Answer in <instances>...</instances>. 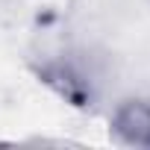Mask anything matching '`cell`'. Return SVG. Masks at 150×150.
Wrapping results in <instances>:
<instances>
[{"label":"cell","instance_id":"6da1fadb","mask_svg":"<svg viewBox=\"0 0 150 150\" xmlns=\"http://www.w3.org/2000/svg\"><path fill=\"white\" fill-rule=\"evenodd\" d=\"M112 135L127 147H150V100L129 97L121 100L112 112Z\"/></svg>","mask_w":150,"mask_h":150},{"label":"cell","instance_id":"7a4b0ae2","mask_svg":"<svg viewBox=\"0 0 150 150\" xmlns=\"http://www.w3.org/2000/svg\"><path fill=\"white\" fill-rule=\"evenodd\" d=\"M38 77H41V83H47L71 106H88L91 103V80L77 65H71L68 59H50V62H44L38 68Z\"/></svg>","mask_w":150,"mask_h":150}]
</instances>
